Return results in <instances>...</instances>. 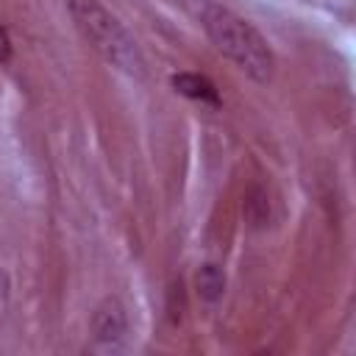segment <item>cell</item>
<instances>
[{"label":"cell","mask_w":356,"mask_h":356,"mask_svg":"<svg viewBox=\"0 0 356 356\" xmlns=\"http://www.w3.org/2000/svg\"><path fill=\"white\" fill-rule=\"evenodd\" d=\"M200 22H203L209 39L214 42V47L220 53H225L236 67H242L256 81L270 78L273 53H270L267 42L261 39V33L250 22H245L234 11L214 6V3H206L200 8Z\"/></svg>","instance_id":"obj_1"},{"label":"cell","mask_w":356,"mask_h":356,"mask_svg":"<svg viewBox=\"0 0 356 356\" xmlns=\"http://www.w3.org/2000/svg\"><path fill=\"white\" fill-rule=\"evenodd\" d=\"M67 8L72 14V19L78 22L81 33L92 42V47L106 61H111L114 67H120L131 75H142L145 64H142V56H139L134 39L97 0H67Z\"/></svg>","instance_id":"obj_2"},{"label":"cell","mask_w":356,"mask_h":356,"mask_svg":"<svg viewBox=\"0 0 356 356\" xmlns=\"http://www.w3.org/2000/svg\"><path fill=\"white\" fill-rule=\"evenodd\" d=\"M92 334L95 342L106 350H117L125 342L128 334V317L125 309L120 306V300H103L92 317Z\"/></svg>","instance_id":"obj_3"},{"label":"cell","mask_w":356,"mask_h":356,"mask_svg":"<svg viewBox=\"0 0 356 356\" xmlns=\"http://www.w3.org/2000/svg\"><path fill=\"white\" fill-rule=\"evenodd\" d=\"M172 86H175L181 95L192 97V100H200V103H211V106H217V103H220L214 83H211L209 78H203V75L181 72V75H175V78H172Z\"/></svg>","instance_id":"obj_4"},{"label":"cell","mask_w":356,"mask_h":356,"mask_svg":"<svg viewBox=\"0 0 356 356\" xmlns=\"http://www.w3.org/2000/svg\"><path fill=\"white\" fill-rule=\"evenodd\" d=\"M195 284H197V295L203 300H217L225 289V275L217 264H203L195 275Z\"/></svg>","instance_id":"obj_5"},{"label":"cell","mask_w":356,"mask_h":356,"mask_svg":"<svg viewBox=\"0 0 356 356\" xmlns=\"http://www.w3.org/2000/svg\"><path fill=\"white\" fill-rule=\"evenodd\" d=\"M8 36H6V31H0V58H8Z\"/></svg>","instance_id":"obj_6"}]
</instances>
